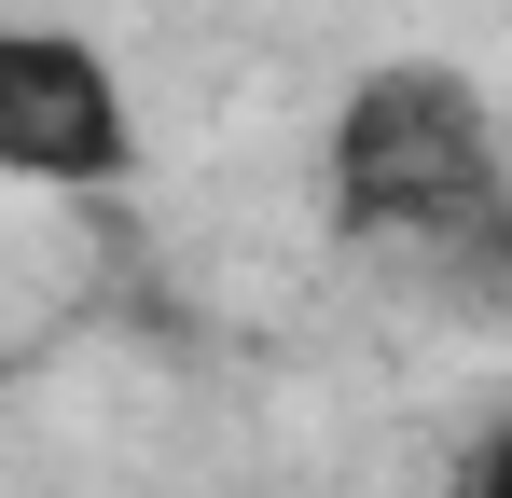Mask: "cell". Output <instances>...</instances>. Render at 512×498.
Here are the masks:
<instances>
[{
  "label": "cell",
  "instance_id": "cell-1",
  "mask_svg": "<svg viewBox=\"0 0 512 498\" xmlns=\"http://www.w3.org/2000/svg\"><path fill=\"white\" fill-rule=\"evenodd\" d=\"M319 208L360 249H429V263H471V236L512 208V153L485 83L443 70V56H388V70L346 83L333 139H319Z\"/></svg>",
  "mask_w": 512,
  "mask_h": 498
},
{
  "label": "cell",
  "instance_id": "cell-2",
  "mask_svg": "<svg viewBox=\"0 0 512 498\" xmlns=\"http://www.w3.org/2000/svg\"><path fill=\"white\" fill-rule=\"evenodd\" d=\"M0 180H28V194L139 180V97L84 28H0Z\"/></svg>",
  "mask_w": 512,
  "mask_h": 498
},
{
  "label": "cell",
  "instance_id": "cell-3",
  "mask_svg": "<svg viewBox=\"0 0 512 498\" xmlns=\"http://www.w3.org/2000/svg\"><path fill=\"white\" fill-rule=\"evenodd\" d=\"M443 498H512V415L471 443V457H457V471H443Z\"/></svg>",
  "mask_w": 512,
  "mask_h": 498
}]
</instances>
